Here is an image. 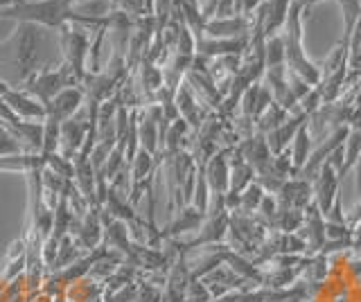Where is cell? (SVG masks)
Listing matches in <instances>:
<instances>
[{
	"instance_id": "obj_1",
	"label": "cell",
	"mask_w": 361,
	"mask_h": 302,
	"mask_svg": "<svg viewBox=\"0 0 361 302\" xmlns=\"http://www.w3.org/2000/svg\"><path fill=\"white\" fill-rule=\"evenodd\" d=\"M3 18H14L16 23H34L52 30H61L71 23L109 27V18L93 20L75 14L71 0H16L0 9V20Z\"/></svg>"
},
{
	"instance_id": "obj_2",
	"label": "cell",
	"mask_w": 361,
	"mask_h": 302,
	"mask_svg": "<svg viewBox=\"0 0 361 302\" xmlns=\"http://www.w3.org/2000/svg\"><path fill=\"white\" fill-rule=\"evenodd\" d=\"M302 12H305V5L300 0H293L287 25L282 30V37H285L287 70L298 75L300 80H305L310 86H319L323 80V73L319 65L305 54V46H302Z\"/></svg>"
},
{
	"instance_id": "obj_3",
	"label": "cell",
	"mask_w": 361,
	"mask_h": 302,
	"mask_svg": "<svg viewBox=\"0 0 361 302\" xmlns=\"http://www.w3.org/2000/svg\"><path fill=\"white\" fill-rule=\"evenodd\" d=\"M25 86H27L30 95L37 97L43 106H48L61 91H66V88H73V86H82V84H79L75 73L71 70V65L63 63L61 68L37 70L30 77V80H25Z\"/></svg>"
},
{
	"instance_id": "obj_4",
	"label": "cell",
	"mask_w": 361,
	"mask_h": 302,
	"mask_svg": "<svg viewBox=\"0 0 361 302\" xmlns=\"http://www.w3.org/2000/svg\"><path fill=\"white\" fill-rule=\"evenodd\" d=\"M37 57H39V25L18 23L14 59H16L18 75L23 82L30 80V77L37 73Z\"/></svg>"
},
{
	"instance_id": "obj_5",
	"label": "cell",
	"mask_w": 361,
	"mask_h": 302,
	"mask_svg": "<svg viewBox=\"0 0 361 302\" xmlns=\"http://www.w3.org/2000/svg\"><path fill=\"white\" fill-rule=\"evenodd\" d=\"M61 46L66 52V63L71 65V70L79 80V84H84L88 68H86V59H88V37L82 30H73V27H61Z\"/></svg>"
},
{
	"instance_id": "obj_6",
	"label": "cell",
	"mask_w": 361,
	"mask_h": 302,
	"mask_svg": "<svg viewBox=\"0 0 361 302\" xmlns=\"http://www.w3.org/2000/svg\"><path fill=\"white\" fill-rule=\"evenodd\" d=\"M348 133H350V127L348 125H343V127H336V129H332L327 136L323 138V140H319V147H316L314 151H312V156H310V161L305 163V167L300 170V176L302 178H307V181L312 183V181H316V176H319V172H321V167L327 163V158L341 147V144L345 142V138H348Z\"/></svg>"
},
{
	"instance_id": "obj_7",
	"label": "cell",
	"mask_w": 361,
	"mask_h": 302,
	"mask_svg": "<svg viewBox=\"0 0 361 302\" xmlns=\"http://www.w3.org/2000/svg\"><path fill=\"white\" fill-rule=\"evenodd\" d=\"M231 149H221L212 153L210 158L203 163V172H206V181L210 187V196H224L231 187Z\"/></svg>"
},
{
	"instance_id": "obj_8",
	"label": "cell",
	"mask_w": 361,
	"mask_h": 302,
	"mask_svg": "<svg viewBox=\"0 0 361 302\" xmlns=\"http://www.w3.org/2000/svg\"><path fill=\"white\" fill-rule=\"evenodd\" d=\"M338 176L336 170L332 167V163H325L321 167L319 176L314 181V203L319 206V210L323 212V217L332 210V206L336 203V199H341V189H338Z\"/></svg>"
},
{
	"instance_id": "obj_9",
	"label": "cell",
	"mask_w": 361,
	"mask_h": 302,
	"mask_svg": "<svg viewBox=\"0 0 361 302\" xmlns=\"http://www.w3.org/2000/svg\"><path fill=\"white\" fill-rule=\"evenodd\" d=\"M310 122V115L305 113V111L298 106L296 111H293L291 115H287V120L282 122V125L278 129H274L271 133H267V142H269V149L274 156H280L282 151H285L289 147V142H293V138H296V133L302 125H307Z\"/></svg>"
},
{
	"instance_id": "obj_10",
	"label": "cell",
	"mask_w": 361,
	"mask_h": 302,
	"mask_svg": "<svg viewBox=\"0 0 361 302\" xmlns=\"http://www.w3.org/2000/svg\"><path fill=\"white\" fill-rule=\"evenodd\" d=\"M248 39H212L201 37L197 39V54L206 59H219V57H242L244 50H248Z\"/></svg>"
},
{
	"instance_id": "obj_11",
	"label": "cell",
	"mask_w": 361,
	"mask_h": 302,
	"mask_svg": "<svg viewBox=\"0 0 361 302\" xmlns=\"http://www.w3.org/2000/svg\"><path fill=\"white\" fill-rule=\"evenodd\" d=\"M84 102H86V91L82 86L66 88V91H61L48 106H45V113H48L45 118H54L56 122H66V120L75 118V113L82 108Z\"/></svg>"
},
{
	"instance_id": "obj_12",
	"label": "cell",
	"mask_w": 361,
	"mask_h": 302,
	"mask_svg": "<svg viewBox=\"0 0 361 302\" xmlns=\"http://www.w3.org/2000/svg\"><path fill=\"white\" fill-rule=\"evenodd\" d=\"M203 37L212 39H248L251 37V20L246 16H226V18H210L203 30Z\"/></svg>"
},
{
	"instance_id": "obj_13",
	"label": "cell",
	"mask_w": 361,
	"mask_h": 302,
	"mask_svg": "<svg viewBox=\"0 0 361 302\" xmlns=\"http://www.w3.org/2000/svg\"><path fill=\"white\" fill-rule=\"evenodd\" d=\"M88 115L84 120H77V118H71L61 122V144H59V153L63 158L73 161L75 156L79 153V149L84 147L86 142V136H88Z\"/></svg>"
},
{
	"instance_id": "obj_14",
	"label": "cell",
	"mask_w": 361,
	"mask_h": 302,
	"mask_svg": "<svg viewBox=\"0 0 361 302\" xmlns=\"http://www.w3.org/2000/svg\"><path fill=\"white\" fill-rule=\"evenodd\" d=\"M278 194H280V203L285 208H293V210L305 212V208L314 201V185L302 176L287 178V181L282 183Z\"/></svg>"
},
{
	"instance_id": "obj_15",
	"label": "cell",
	"mask_w": 361,
	"mask_h": 302,
	"mask_svg": "<svg viewBox=\"0 0 361 302\" xmlns=\"http://www.w3.org/2000/svg\"><path fill=\"white\" fill-rule=\"evenodd\" d=\"M203 221H206V215H203V212H199L192 203L183 206L176 212V217L169 221V226H165L161 230V239H174L185 232H199Z\"/></svg>"
},
{
	"instance_id": "obj_16",
	"label": "cell",
	"mask_w": 361,
	"mask_h": 302,
	"mask_svg": "<svg viewBox=\"0 0 361 302\" xmlns=\"http://www.w3.org/2000/svg\"><path fill=\"white\" fill-rule=\"evenodd\" d=\"M237 151H240L242 158L257 172V176L267 174V170L271 167V161H274V153H271L269 142H267V138L262 136V133H257V136L248 138Z\"/></svg>"
},
{
	"instance_id": "obj_17",
	"label": "cell",
	"mask_w": 361,
	"mask_h": 302,
	"mask_svg": "<svg viewBox=\"0 0 361 302\" xmlns=\"http://www.w3.org/2000/svg\"><path fill=\"white\" fill-rule=\"evenodd\" d=\"M302 226H305V244H307L310 253H319L325 246V219L319 206L312 203L305 208V217H302Z\"/></svg>"
},
{
	"instance_id": "obj_18",
	"label": "cell",
	"mask_w": 361,
	"mask_h": 302,
	"mask_svg": "<svg viewBox=\"0 0 361 302\" xmlns=\"http://www.w3.org/2000/svg\"><path fill=\"white\" fill-rule=\"evenodd\" d=\"M7 106L14 111V113L20 118V120H25V122H43L45 120V106L39 102L37 97H32L27 93H23V91H11L3 97Z\"/></svg>"
},
{
	"instance_id": "obj_19",
	"label": "cell",
	"mask_w": 361,
	"mask_h": 302,
	"mask_svg": "<svg viewBox=\"0 0 361 302\" xmlns=\"http://www.w3.org/2000/svg\"><path fill=\"white\" fill-rule=\"evenodd\" d=\"M190 282H192L190 266H188L185 257L180 255L174 262V266L169 268V275H167V289H165L167 302H185V294H188Z\"/></svg>"
},
{
	"instance_id": "obj_20",
	"label": "cell",
	"mask_w": 361,
	"mask_h": 302,
	"mask_svg": "<svg viewBox=\"0 0 361 302\" xmlns=\"http://www.w3.org/2000/svg\"><path fill=\"white\" fill-rule=\"evenodd\" d=\"M291 3L293 0H264V23H262L264 39L276 37L280 34V30H285Z\"/></svg>"
},
{
	"instance_id": "obj_21",
	"label": "cell",
	"mask_w": 361,
	"mask_h": 302,
	"mask_svg": "<svg viewBox=\"0 0 361 302\" xmlns=\"http://www.w3.org/2000/svg\"><path fill=\"white\" fill-rule=\"evenodd\" d=\"M104 234V223H102V208H90L86 212V217L82 219V226L77 232V241L86 251H95V246L102 241Z\"/></svg>"
},
{
	"instance_id": "obj_22",
	"label": "cell",
	"mask_w": 361,
	"mask_h": 302,
	"mask_svg": "<svg viewBox=\"0 0 361 302\" xmlns=\"http://www.w3.org/2000/svg\"><path fill=\"white\" fill-rule=\"evenodd\" d=\"M174 102H176V108H178V115L183 118L190 127L199 129L201 122H203V111H201V106L197 102L195 91H192L188 84L178 86V91L174 95Z\"/></svg>"
},
{
	"instance_id": "obj_23",
	"label": "cell",
	"mask_w": 361,
	"mask_h": 302,
	"mask_svg": "<svg viewBox=\"0 0 361 302\" xmlns=\"http://www.w3.org/2000/svg\"><path fill=\"white\" fill-rule=\"evenodd\" d=\"M253 181H257V172L242 158L240 151H235L233 158H231V187H228V192L231 194H242ZM228 192H226V194H228Z\"/></svg>"
},
{
	"instance_id": "obj_24",
	"label": "cell",
	"mask_w": 361,
	"mask_h": 302,
	"mask_svg": "<svg viewBox=\"0 0 361 302\" xmlns=\"http://www.w3.org/2000/svg\"><path fill=\"white\" fill-rule=\"evenodd\" d=\"M314 140H312V131L310 125H302L296 133V138L291 142V163H293V170L296 174H300V170L305 167V163L310 161V156L314 151Z\"/></svg>"
},
{
	"instance_id": "obj_25",
	"label": "cell",
	"mask_w": 361,
	"mask_h": 302,
	"mask_svg": "<svg viewBox=\"0 0 361 302\" xmlns=\"http://www.w3.org/2000/svg\"><path fill=\"white\" fill-rule=\"evenodd\" d=\"M361 156V131L359 129H350L348 138L343 142V163H341V170H338V181L348 176L350 170H355V165Z\"/></svg>"
},
{
	"instance_id": "obj_26",
	"label": "cell",
	"mask_w": 361,
	"mask_h": 302,
	"mask_svg": "<svg viewBox=\"0 0 361 302\" xmlns=\"http://www.w3.org/2000/svg\"><path fill=\"white\" fill-rule=\"evenodd\" d=\"M282 65H287V54H285V37L280 32V34L269 37L264 41V70L282 68Z\"/></svg>"
},
{
	"instance_id": "obj_27",
	"label": "cell",
	"mask_w": 361,
	"mask_h": 302,
	"mask_svg": "<svg viewBox=\"0 0 361 302\" xmlns=\"http://www.w3.org/2000/svg\"><path fill=\"white\" fill-rule=\"evenodd\" d=\"M77 260H82V253H79V241L73 237V234H66L59 241V255L52 264L54 271H63V268L73 266Z\"/></svg>"
},
{
	"instance_id": "obj_28",
	"label": "cell",
	"mask_w": 361,
	"mask_h": 302,
	"mask_svg": "<svg viewBox=\"0 0 361 302\" xmlns=\"http://www.w3.org/2000/svg\"><path fill=\"white\" fill-rule=\"evenodd\" d=\"M59 144H61V122H56L54 118H45L43 120V147L41 156L48 158L52 153H59Z\"/></svg>"
},
{
	"instance_id": "obj_29",
	"label": "cell",
	"mask_w": 361,
	"mask_h": 302,
	"mask_svg": "<svg viewBox=\"0 0 361 302\" xmlns=\"http://www.w3.org/2000/svg\"><path fill=\"white\" fill-rule=\"evenodd\" d=\"M154 167H156V156H152L149 151L138 149L135 158L131 163V185L133 183H142L147 178H152L154 174Z\"/></svg>"
},
{
	"instance_id": "obj_30",
	"label": "cell",
	"mask_w": 361,
	"mask_h": 302,
	"mask_svg": "<svg viewBox=\"0 0 361 302\" xmlns=\"http://www.w3.org/2000/svg\"><path fill=\"white\" fill-rule=\"evenodd\" d=\"M140 82L147 95H158V91L165 86V73L158 68L156 63L142 61V70H140Z\"/></svg>"
},
{
	"instance_id": "obj_31",
	"label": "cell",
	"mask_w": 361,
	"mask_h": 302,
	"mask_svg": "<svg viewBox=\"0 0 361 302\" xmlns=\"http://www.w3.org/2000/svg\"><path fill=\"white\" fill-rule=\"evenodd\" d=\"M343 12V23H345V32H343V43H350L355 30L361 20V0H338Z\"/></svg>"
},
{
	"instance_id": "obj_32",
	"label": "cell",
	"mask_w": 361,
	"mask_h": 302,
	"mask_svg": "<svg viewBox=\"0 0 361 302\" xmlns=\"http://www.w3.org/2000/svg\"><path fill=\"white\" fill-rule=\"evenodd\" d=\"M226 264H228V268L235 273V275H240L242 279H259V273H257V268L253 266V262H248L244 255L240 253H235V251H226Z\"/></svg>"
},
{
	"instance_id": "obj_33",
	"label": "cell",
	"mask_w": 361,
	"mask_h": 302,
	"mask_svg": "<svg viewBox=\"0 0 361 302\" xmlns=\"http://www.w3.org/2000/svg\"><path fill=\"white\" fill-rule=\"evenodd\" d=\"M285 120H287V111L282 108L280 104L274 102L255 122H257V129L262 131V133H271L274 129H278Z\"/></svg>"
},
{
	"instance_id": "obj_34",
	"label": "cell",
	"mask_w": 361,
	"mask_h": 302,
	"mask_svg": "<svg viewBox=\"0 0 361 302\" xmlns=\"http://www.w3.org/2000/svg\"><path fill=\"white\" fill-rule=\"evenodd\" d=\"M264 187L259 185L257 181H253L251 185H248L244 192L240 194L242 196V206L237 212H244V215H251V212H257L259 206H262V199H264Z\"/></svg>"
},
{
	"instance_id": "obj_35",
	"label": "cell",
	"mask_w": 361,
	"mask_h": 302,
	"mask_svg": "<svg viewBox=\"0 0 361 302\" xmlns=\"http://www.w3.org/2000/svg\"><path fill=\"white\" fill-rule=\"evenodd\" d=\"M210 291L203 284V279H192L185 294V302H210Z\"/></svg>"
},
{
	"instance_id": "obj_36",
	"label": "cell",
	"mask_w": 361,
	"mask_h": 302,
	"mask_svg": "<svg viewBox=\"0 0 361 302\" xmlns=\"http://www.w3.org/2000/svg\"><path fill=\"white\" fill-rule=\"evenodd\" d=\"M135 302H163V294L154 284L138 282V298H135Z\"/></svg>"
},
{
	"instance_id": "obj_37",
	"label": "cell",
	"mask_w": 361,
	"mask_h": 302,
	"mask_svg": "<svg viewBox=\"0 0 361 302\" xmlns=\"http://www.w3.org/2000/svg\"><path fill=\"white\" fill-rule=\"evenodd\" d=\"M59 241H61V239H56L54 234H50V237L43 241L41 257H43V262L48 264V266H52L54 260H56V255H59Z\"/></svg>"
},
{
	"instance_id": "obj_38",
	"label": "cell",
	"mask_w": 361,
	"mask_h": 302,
	"mask_svg": "<svg viewBox=\"0 0 361 302\" xmlns=\"http://www.w3.org/2000/svg\"><path fill=\"white\" fill-rule=\"evenodd\" d=\"M135 298H138V284L129 282L111 296V302H135Z\"/></svg>"
},
{
	"instance_id": "obj_39",
	"label": "cell",
	"mask_w": 361,
	"mask_h": 302,
	"mask_svg": "<svg viewBox=\"0 0 361 302\" xmlns=\"http://www.w3.org/2000/svg\"><path fill=\"white\" fill-rule=\"evenodd\" d=\"M361 223V196H359V203H357V210H355V217L348 221V226L353 228V226H359Z\"/></svg>"
},
{
	"instance_id": "obj_40",
	"label": "cell",
	"mask_w": 361,
	"mask_h": 302,
	"mask_svg": "<svg viewBox=\"0 0 361 302\" xmlns=\"http://www.w3.org/2000/svg\"><path fill=\"white\" fill-rule=\"evenodd\" d=\"M355 178H357V194L361 196V156H359V161L355 165Z\"/></svg>"
},
{
	"instance_id": "obj_41",
	"label": "cell",
	"mask_w": 361,
	"mask_h": 302,
	"mask_svg": "<svg viewBox=\"0 0 361 302\" xmlns=\"http://www.w3.org/2000/svg\"><path fill=\"white\" fill-rule=\"evenodd\" d=\"M11 91V88H9V84H5L3 80H0V97H5L7 93Z\"/></svg>"
},
{
	"instance_id": "obj_42",
	"label": "cell",
	"mask_w": 361,
	"mask_h": 302,
	"mask_svg": "<svg viewBox=\"0 0 361 302\" xmlns=\"http://www.w3.org/2000/svg\"><path fill=\"white\" fill-rule=\"evenodd\" d=\"M355 234H359V237H361V223H359V226H357V230H355Z\"/></svg>"
},
{
	"instance_id": "obj_43",
	"label": "cell",
	"mask_w": 361,
	"mask_h": 302,
	"mask_svg": "<svg viewBox=\"0 0 361 302\" xmlns=\"http://www.w3.org/2000/svg\"><path fill=\"white\" fill-rule=\"evenodd\" d=\"M73 3H86V0H73ZM109 3H113V0H109Z\"/></svg>"
},
{
	"instance_id": "obj_44",
	"label": "cell",
	"mask_w": 361,
	"mask_h": 302,
	"mask_svg": "<svg viewBox=\"0 0 361 302\" xmlns=\"http://www.w3.org/2000/svg\"><path fill=\"white\" fill-rule=\"evenodd\" d=\"M359 302H361V287H359Z\"/></svg>"
}]
</instances>
